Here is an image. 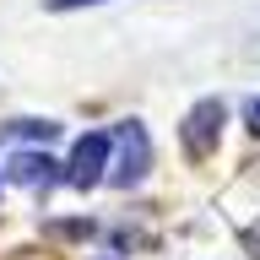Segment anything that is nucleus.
Here are the masks:
<instances>
[{"label":"nucleus","mask_w":260,"mask_h":260,"mask_svg":"<svg viewBox=\"0 0 260 260\" xmlns=\"http://www.w3.org/2000/svg\"><path fill=\"white\" fill-rule=\"evenodd\" d=\"M152 168V141H146V125L141 119H125L114 130V162H109V184L114 190H136Z\"/></svg>","instance_id":"1"},{"label":"nucleus","mask_w":260,"mask_h":260,"mask_svg":"<svg viewBox=\"0 0 260 260\" xmlns=\"http://www.w3.org/2000/svg\"><path fill=\"white\" fill-rule=\"evenodd\" d=\"M179 136H184V152H190L195 162L211 157V152H217V136H222V103H217V98H201V103L184 114V130H179Z\"/></svg>","instance_id":"2"},{"label":"nucleus","mask_w":260,"mask_h":260,"mask_svg":"<svg viewBox=\"0 0 260 260\" xmlns=\"http://www.w3.org/2000/svg\"><path fill=\"white\" fill-rule=\"evenodd\" d=\"M109 146H114V136H81L76 141V152H71V168H65V179L76 184V190H92V184H103L109 179Z\"/></svg>","instance_id":"3"},{"label":"nucleus","mask_w":260,"mask_h":260,"mask_svg":"<svg viewBox=\"0 0 260 260\" xmlns=\"http://www.w3.org/2000/svg\"><path fill=\"white\" fill-rule=\"evenodd\" d=\"M6 179L11 184H27V190H49L54 179H60V162L49 157V152H16L6 162Z\"/></svg>","instance_id":"4"},{"label":"nucleus","mask_w":260,"mask_h":260,"mask_svg":"<svg viewBox=\"0 0 260 260\" xmlns=\"http://www.w3.org/2000/svg\"><path fill=\"white\" fill-rule=\"evenodd\" d=\"M60 136V125L54 119H16V125H0V141H54Z\"/></svg>","instance_id":"5"},{"label":"nucleus","mask_w":260,"mask_h":260,"mask_svg":"<svg viewBox=\"0 0 260 260\" xmlns=\"http://www.w3.org/2000/svg\"><path fill=\"white\" fill-rule=\"evenodd\" d=\"M54 11H76V6H103V0H49Z\"/></svg>","instance_id":"6"},{"label":"nucleus","mask_w":260,"mask_h":260,"mask_svg":"<svg viewBox=\"0 0 260 260\" xmlns=\"http://www.w3.org/2000/svg\"><path fill=\"white\" fill-rule=\"evenodd\" d=\"M249 130H255V136H260V98H255V103H249Z\"/></svg>","instance_id":"7"}]
</instances>
